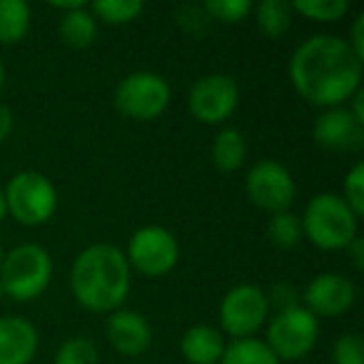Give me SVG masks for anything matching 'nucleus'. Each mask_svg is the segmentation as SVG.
Wrapping results in <instances>:
<instances>
[{
	"label": "nucleus",
	"mask_w": 364,
	"mask_h": 364,
	"mask_svg": "<svg viewBox=\"0 0 364 364\" xmlns=\"http://www.w3.org/2000/svg\"><path fill=\"white\" fill-rule=\"evenodd\" d=\"M247 157V140L237 127H223L213 140V162L220 172H237Z\"/></svg>",
	"instance_id": "a211bd4d"
},
{
	"label": "nucleus",
	"mask_w": 364,
	"mask_h": 364,
	"mask_svg": "<svg viewBox=\"0 0 364 364\" xmlns=\"http://www.w3.org/2000/svg\"><path fill=\"white\" fill-rule=\"evenodd\" d=\"M218 317H220V332L228 334V337L232 339L255 337L269 319L267 292L259 284L252 282L235 284L220 299Z\"/></svg>",
	"instance_id": "6e6552de"
},
{
	"label": "nucleus",
	"mask_w": 364,
	"mask_h": 364,
	"mask_svg": "<svg viewBox=\"0 0 364 364\" xmlns=\"http://www.w3.org/2000/svg\"><path fill=\"white\" fill-rule=\"evenodd\" d=\"M127 264L145 277H162L172 272L180 259V242L162 225H142L127 240Z\"/></svg>",
	"instance_id": "1a4fd4ad"
},
{
	"label": "nucleus",
	"mask_w": 364,
	"mask_h": 364,
	"mask_svg": "<svg viewBox=\"0 0 364 364\" xmlns=\"http://www.w3.org/2000/svg\"><path fill=\"white\" fill-rule=\"evenodd\" d=\"M289 6H292V13H299L314 23H334L349 11L347 0H294Z\"/></svg>",
	"instance_id": "b1692460"
},
{
	"label": "nucleus",
	"mask_w": 364,
	"mask_h": 364,
	"mask_svg": "<svg viewBox=\"0 0 364 364\" xmlns=\"http://www.w3.org/2000/svg\"><path fill=\"white\" fill-rule=\"evenodd\" d=\"M362 65L344 38L319 33L294 48L289 80L309 105L329 110L347 105L362 90Z\"/></svg>",
	"instance_id": "f257e3e1"
},
{
	"label": "nucleus",
	"mask_w": 364,
	"mask_h": 364,
	"mask_svg": "<svg viewBox=\"0 0 364 364\" xmlns=\"http://www.w3.org/2000/svg\"><path fill=\"white\" fill-rule=\"evenodd\" d=\"M347 46L352 48L354 55L364 63V16H362V13L354 18V26H352V33H349Z\"/></svg>",
	"instance_id": "c85d7f7f"
},
{
	"label": "nucleus",
	"mask_w": 364,
	"mask_h": 364,
	"mask_svg": "<svg viewBox=\"0 0 364 364\" xmlns=\"http://www.w3.org/2000/svg\"><path fill=\"white\" fill-rule=\"evenodd\" d=\"M3 255H6V252H3V247H0V262H3Z\"/></svg>",
	"instance_id": "f704fd0d"
},
{
	"label": "nucleus",
	"mask_w": 364,
	"mask_h": 364,
	"mask_svg": "<svg viewBox=\"0 0 364 364\" xmlns=\"http://www.w3.org/2000/svg\"><path fill=\"white\" fill-rule=\"evenodd\" d=\"M225 334L213 324H195L180 339V352L190 364H220L225 354Z\"/></svg>",
	"instance_id": "dca6fc26"
},
{
	"label": "nucleus",
	"mask_w": 364,
	"mask_h": 364,
	"mask_svg": "<svg viewBox=\"0 0 364 364\" xmlns=\"http://www.w3.org/2000/svg\"><path fill=\"white\" fill-rule=\"evenodd\" d=\"M6 210L16 223L26 228H38L53 220L58 213V190L48 175L38 170H21L8 180Z\"/></svg>",
	"instance_id": "39448f33"
},
{
	"label": "nucleus",
	"mask_w": 364,
	"mask_h": 364,
	"mask_svg": "<svg viewBox=\"0 0 364 364\" xmlns=\"http://www.w3.org/2000/svg\"><path fill=\"white\" fill-rule=\"evenodd\" d=\"M255 23L257 31L267 38H282L292 26V6L284 0H259L257 6H252Z\"/></svg>",
	"instance_id": "aec40b11"
},
{
	"label": "nucleus",
	"mask_w": 364,
	"mask_h": 364,
	"mask_svg": "<svg viewBox=\"0 0 364 364\" xmlns=\"http://www.w3.org/2000/svg\"><path fill=\"white\" fill-rule=\"evenodd\" d=\"M6 215H8V210H6V198H3V190H0V223L6 220Z\"/></svg>",
	"instance_id": "473e14b6"
},
{
	"label": "nucleus",
	"mask_w": 364,
	"mask_h": 364,
	"mask_svg": "<svg viewBox=\"0 0 364 364\" xmlns=\"http://www.w3.org/2000/svg\"><path fill=\"white\" fill-rule=\"evenodd\" d=\"M332 364H364V342L357 332L339 334L334 339Z\"/></svg>",
	"instance_id": "cd10ccee"
},
{
	"label": "nucleus",
	"mask_w": 364,
	"mask_h": 364,
	"mask_svg": "<svg viewBox=\"0 0 364 364\" xmlns=\"http://www.w3.org/2000/svg\"><path fill=\"white\" fill-rule=\"evenodd\" d=\"M3 297H6V294H3V287H0V299H3Z\"/></svg>",
	"instance_id": "c9c22d12"
},
{
	"label": "nucleus",
	"mask_w": 364,
	"mask_h": 364,
	"mask_svg": "<svg viewBox=\"0 0 364 364\" xmlns=\"http://www.w3.org/2000/svg\"><path fill=\"white\" fill-rule=\"evenodd\" d=\"M55 364H97V344L82 334L68 337L58 347Z\"/></svg>",
	"instance_id": "393cba45"
},
{
	"label": "nucleus",
	"mask_w": 364,
	"mask_h": 364,
	"mask_svg": "<svg viewBox=\"0 0 364 364\" xmlns=\"http://www.w3.org/2000/svg\"><path fill=\"white\" fill-rule=\"evenodd\" d=\"M13 127H16V117H13V110L6 105V102H0V145L11 137Z\"/></svg>",
	"instance_id": "c756f323"
},
{
	"label": "nucleus",
	"mask_w": 364,
	"mask_h": 364,
	"mask_svg": "<svg viewBox=\"0 0 364 364\" xmlns=\"http://www.w3.org/2000/svg\"><path fill=\"white\" fill-rule=\"evenodd\" d=\"M319 339V319L302 304L279 309L267 322V344L279 362H297L307 357Z\"/></svg>",
	"instance_id": "0eeeda50"
},
{
	"label": "nucleus",
	"mask_w": 364,
	"mask_h": 364,
	"mask_svg": "<svg viewBox=\"0 0 364 364\" xmlns=\"http://www.w3.org/2000/svg\"><path fill=\"white\" fill-rule=\"evenodd\" d=\"M3 85H6V65L0 60V90H3Z\"/></svg>",
	"instance_id": "72a5a7b5"
},
{
	"label": "nucleus",
	"mask_w": 364,
	"mask_h": 364,
	"mask_svg": "<svg viewBox=\"0 0 364 364\" xmlns=\"http://www.w3.org/2000/svg\"><path fill=\"white\" fill-rule=\"evenodd\" d=\"M220 364H282L272 354V349L264 344V339L247 337V339H232L225 344V354Z\"/></svg>",
	"instance_id": "412c9836"
},
{
	"label": "nucleus",
	"mask_w": 364,
	"mask_h": 364,
	"mask_svg": "<svg viewBox=\"0 0 364 364\" xmlns=\"http://www.w3.org/2000/svg\"><path fill=\"white\" fill-rule=\"evenodd\" d=\"M33 11L26 0H0V43L16 46L28 36Z\"/></svg>",
	"instance_id": "6ab92c4d"
},
{
	"label": "nucleus",
	"mask_w": 364,
	"mask_h": 364,
	"mask_svg": "<svg viewBox=\"0 0 364 364\" xmlns=\"http://www.w3.org/2000/svg\"><path fill=\"white\" fill-rule=\"evenodd\" d=\"M105 337L117 354H122V357H140L152 344V327L142 312L120 307L107 314Z\"/></svg>",
	"instance_id": "4468645a"
},
{
	"label": "nucleus",
	"mask_w": 364,
	"mask_h": 364,
	"mask_svg": "<svg viewBox=\"0 0 364 364\" xmlns=\"http://www.w3.org/2000/svg\"><path fill=\"white\" fill-rule=\"evenodd\" d=\"M38 352V329L21 314L0 317V364H31Z\"/></svg>",
	"instance_id": "2eb2a0df"
},
{
	"label": "nucleus",
	"mask_w": 364,
	"mask_h": 364,
	"mask_svg": "<svg viewBox=\"0 0 364 364\" xmlns=\"http://www.w3.org/2000/svg\"><path fill=\"white\" fill-rule=\"evenodd\" d=\"M267 237L277 250H292L302 242V223L299 215H294L292 210H282V213L269 215L267 223Z\"/></svg>",
	"instance_id": "4be33fe9"
},
{
	"label": "nucleus",
	"mask_w": 364,
	"mask_h": 364,
	"mask_svg": "<svg viewBox=\"0 0 364 364\" xmlns=\"http://www.w3.org/2000/svg\"><path fill=\"white\" fill-rule=\"evenodd\" d=\"M53 257L43 245L23 242L3 255L0 262V287L16 302H33L53 282Z\"/></svg>",
	"instance_id": "20e7f679"
},
{
	"label": "nucleus",
	"mask_w": 364,
	"mask_h": 364,
	"mask_svg": "<svg viewBox=\"0 0 364 364\" xmlns=\"http://www.w3.org/2000/svg\"><path fill=\"white\" fill-rule=\"evenodd\" d=\"M203 13L220 23H240L252 13V3L250 0H208Z\"/></svg>",
	"instance_id": "a878e982"
},
{
	"label": "nucleus",
	"mask_w": 364,
	"mask_h": 364,
	"mask_svg": "<svg viewBox=\"0 0 364 364\" xmlns=\"http://www.w3.org/2000/svg\"><path fill=\"white\" fill-rule=\"evenodd\" d=\"M190 112L205 125H223L235 115L240 105V85L232 75L210 73L193 82L188 92Z\"/></svg>",
	"instance_id": "9b49d317"
},
{
	"label": "nucleus",
	"mask_w": 364,
	"mask_h": 364,
	"mask_svg": "<svg viewBox=\"0 0 364 364\" xmlns=\"http://www.w3.org/2000/svg\"><path fill=\"white\" fill-rule=\"evenodd\" d=\"M132 287V269L120 247L110 242L87 245L70 267L73 297L87 312H115Z\"/></svg>",
	"instance_id": "f03ea898"
},
{
	"label": "nucleus",
	"mask_w": 364,
	"mask_h": 364,
	"mask_svg": "<svg viewBox=\"0 0 364 364\" xmlns=\"http://www.w3.org/2000/svg\"><path fill=\"white\" fill-rule=\"evenodd\" d=\"M354 299H357V287L352 279L344 277L342 272H319L304 287V297L299 304L317 319H332L349 312Z\"/></svg>",
	"instance_id": "f8f14e48"
},
{
	"label": "nucleus",
	"mask_w": 364,
	"mask_h": 364,
	"mask_svg": "<svg viewBox=\"0 0 364 364\" xmlns=\"http://www.w3.org/2000/svg\"><path fill=\"white\" fill-rule=\"evenodd\" d=\"M172 90L170 82L160 75V73L152 70H135L127 73L115 87V102L117 112L127 120L147 122L157 120L162 112L170 107Z\"/></svg>",
	"instance_id": "423d86ee"
},
{
	"label": "nucleus",
	"mask_w": 364,
	"mask_h": 364,
	"mask_svg": "<svg viewBox=\"0 0 364 364\" xmlns=\"http://www.w3.org/2000/svg\"><path fill=\"white\" fill-rule=\"evenodd\" d=\"M245 193L255 208L274 215L292 208L297 198V182L282 162L259 160L245 175Z\"/></svg>",
	"instance_id": "9d476101"
},
{
	"label": "nucleus",
	"mask_w": 364,
	"mask_h": 364,
	"mask_svg": "<svg viewBox=\"0 0 364 364\" xmlns=\"http://www.w3.org/2000/svg\"><path fill=\"white\" fill-rule=\"evenodd\" d=\"M85 3L82 0H53V8H58V11H63V13H70V11H75V8H82Z\"/></svg>",
	"instance_id": "2f4dec72"
},
{
	"label": "nucleus",
	"mask_w": 364,
	"mask_h": 364,
	"mask_svg": "<svg viewBox=\"0 0 364 364\" xmlns=\"http://www.w3.org/2000/svg\"><path fill=\"white\" fill-rule=\"evenodd\" d=\"M58 33H60V41L65 46L82 50V48H90L97 38V21L90 13V8L82 6L75 8L70 13H63L60 23H58Z\"/></svg>",
	"instance_id": "f3484780"
},
{
	"label": "nucleus",
	"mask_w": 364,
	"mask_h": 364,
	"mask_svg": "<svg viewBox=\"0 0 364 364\" xmlns=\"http://www.w3.org/2000/svg\"><path fill=\"white\" fill-rule=\"evenodd\" d=\"M302 235L324 252H339L357 237L359 218L337 193H319L309 198L299 218Z\"/></svg>",
	"instance_id": "7ed1b4c3"
},
{
	"label": "nucleus",
	"mask_w": 364,
	"mask_h": 364,
	"mask_svg": "<svg viewBox=\"0 0 364 364\" xmlns=\"http://www.w3.org/2000/svg\"><path fill=\"white\" fill-rule=\"evenodd\" d=\"M339 198L349 205V210H352L357 218H362L364 215V165L362 162H357V165L344 175V188Z\"/></svg>",
	"instance_id": "bb28decb"
},
{
	"label": "nucleus",
	"mask_w": 364,
	"mask_h": 364,
	"mask_svg": "<svg viewBox=\"0 0 364 364\" xmlns=\"http://www.w3.org/2000/svg\"><path fill=\"white\" fill-rule=\"evenodd\" d=\"M344 252L349 255V259H352L354 267H357V269L364 267V240L359 237V235L347 245V250H344Z\"/></svg>",
	"instance_id": "7c9ffc66"
},
{
	"label": "nucleus",
	"mask_w": 364,
	"mask_h": 364,
	"mask_svg": "<svg viewBox=\"0 0 364 364\" xmlns=\"http://www.w3.org/2000/svg\"><path fill=\"white\" fill-rule=\"evenodd\" d=\"M142 11L145 6L140 0H95L90 6L95 21L107 23V26H127V23L137 21Z\"/></svg>",
	"instance_id": "5701e85b"
},
{
	"label": "nucleus",
	"mask_w": 364,
	"mask_h": 364,
	"mask_svg": "<svg viewBox=\"0 0 364 364\" xmlns=\"http://www.w3.org/2000/svg\"><path fill=\"white\" fill-rule=\"evenodd\" d=\"M312 137L329 152H354L364 145V125L349 112L347 105L329 107L314 120Z\"/></svg>",
	"instance_id": "ddd939ff"
}]
</instances>
